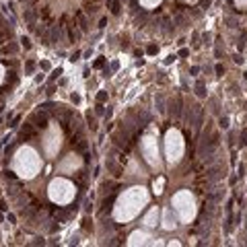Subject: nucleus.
Returning a JSON list of instances; mask_svg holds the SVG:
<instances>
[{
	"mask_svg": "<svg viewBox=\"0 0 247 247\" xmlns=\"http://www.w3.org/2000/svg\"><path fill=\"white\" fill-rule=\"evenodd\" d=\"M62 39V29H52V35H50V41H60Z\"/></svg>",
	"mask_w": 247,
	"mask_h": 247,
	"instance_id": "nucleus-13",
	"label": "nucleus"
},
{
	"mask_svg": "<svg viewBox=\"0 0 247 247\" xmlns=\"http://www.w3.org/2000/svg\"><path fill=\"white\" fill-rule=\"evenodd\" d=\"M214 70H216V74H222V72H224V68H222V64H216V68H214Z\"/></svg>",
	"mask_w": 247,
	"mask_h": 247,
	"instance_id": "nucleus-30",
	"label": "nucleus"
},
{
	"mask_svg": "<svg viewBox=\"0 0 247 247\" xmlns=\"http://www.w3.org/2000/svg\"><path fill=\"white\" fill-rule=\"evenodd\" d=\"M198 72H200V66H192V68H190V74L192 76H196Z\"/></svg>",
	"mask_w": 247,
	"mask_h": 247,
	"instance_id": "nucleus-23",
	"label": "nucleus"
},
{
	"mask_svg": "<svg viewBox=\"0 0 247 247\" xmlns=\"http://www.w3.org/2000/svg\"><path fill=\"white\" fill-rule=\"evenodd\" d=\"M118 68H120V62H118V60H113V62H111V72L118 70Z\"/></svg>",
	"mask_w": 247,
	"mask_h": 247,
	"instance_id": "nucleus-26",
	"label": "nucleus"
},
{
	"mask_svg": "<svg viewBox=\"0 0 247 247\" xmlns=\"http://www.w3.org/2000/svg\"><path fill=\"white\" fill-rule=\"evenodd\" d=\"M6 218H8V222H12V224H15V222H17V216H15V214H12V212H8V216H6Z\"/></svg>",
	"mask_w": 247,
	"mask_h": 247,
	"instance_id": "nucleus-29",
	"label": "nucleus"
},
{
	"mask_svg": "<svg viewBox=\"0 0 247 247\" xmlns=\"http://www.w3.org/2000/svg\"><path fill=\"white\" fill-rule=\"evenodd\" d=\"M173 206H175V210L179 212V216H181L183 222H190V220L194 218V214H196L194 198H192L190 192H179V194H175V198H173Z\"/></svg>",
	"mask_w": 247,
	"mask_h": 247,
	"instance_id": "nucleus-4",
	"label": "nucleus"
},
{
	"mask_svg": "<svg viewBox=\"0 0 247 247\" xmlns=\"http://www.w3.org/2000/svg\"><path fill=\"white\" fill-rule=\"evenodd\" d=\"M247 2V0H237V4H245Z\"/></svg>",
	"mask_w": 247,
	"mask_h": 247,
	"instance_id": "nucleus-36",
	"label": "nucleus"
},
{
	"mask_svg": "<svg viewBox=\"0 0 247 247\" xmlns=\"http://www.w3.org/2000/svg\"><path fill=\"white\" fill-rule=\"evenodd\" d=\"M161 192H163V177L159 181H154V194H161Z\"/></svg>",
	"mask_w": 247,
	"mask_h": 247,
	"instance_id": "nucleus-18",
	"label": "nucleus"
},
{
	"mask_svg": "<svg viewBox=\"0 0 247 247\" xmlns=\"http://www.w3.org/2000/svg\"><path fill=\"white\" fill-rule=\"evenodd\" d=\"M156 220H159V208L154 206V208H150V210H148V214L144 216V220H142V222L146 224V227H156Z\"/></svg>",
	"mask_w": 247,
	"mask_h": 247,
	"instance_id": "nucleus-9",
	"label": "nucleus"
},
{
	"mask_svg": "<svg viewBox=\"0 0 247 247\" xmlns=\"http://www.w3.org/2000/svg\"><path fill=\"white\" fill-rule=\"evenodd\" d=\"M74 194H76V187L66 179H54L50 183V200L56 202V204H68L74 198Z\"/></svg>",
	"mask_w": 247,
	"mask_h": 247,
	"instance_id": "nucleus-3",
	"label": "nucleus"
},
{
	"mask_svg": "<svg viewBox=\"0 0 247 247\" xmlns=\"http://www.w3.org/2000/svg\"><path fill=\"white\" fill-rule=\"evenodd\" d=\"M19 120H21V118H15V120H12V124H8V126H10V128H17V124H19Z\"/></svg>",
	"mask_w": 247,
	"mask_h": 247,
	"instance_id": "nucleus-34",
	"label": "nucleus"
},
{
	"mask_svg": "<svg viewBox=\"0 0 247 247\" xmlns=\"http://www.w3.org/2000/svg\"><path fill=\"white\" fill-rule=\"evenodd\" d=\"M12 165H15V169H17V173H19L21 177L31 179V177L39 171L41 161H39V154H37L31 146H21V148L15 152Z\"/></svg>",
	"mask_w": 247,
	"mask_h": 247,
	"instance_id": "nucleus-2",
	"label": "nucleus"
},
{
	"mask_svg": "<svg viewBox=\"0 0 247 247\" xmlns=\"http://www.w3.org/2000/svg\"><path fill=\"white\" fill-rule=\"evenodd\" d=\"M33 68H35L33 62H27V64H25V70H27V72H33Z\"/></svg>",
	"mask_w": 247,
	"mask_h": 247,
	"instance_id": "nucleus-22",
	"label": "nucleus"
},
{
	"mask_svg": "<svg viewBox=\"0 0 247 247\" xmlns=\"http://www.w3.org/2000/svg\"><path fill=\"white\" fill-rule=\"evenodd\" d=\"M220 126L222 128H229V118H220Z\"/></svg>",
	"mask_w": 247,
	"mask_h": 247,
	"instance_id": "nucleus-25",
	"label": "nucleus"
},
{
	"mask_svg": "<svg viewBox=\"0 0 247 247\" xmlns=\"http://www.w3.org/2000/svg\"><path fill=\"white\" fill-rule=\"evenodd\" d=\"M78 58H80V52H74V54H72V56H70V62H76V60H78Z\"/></svg>",
	"mask_w": 247,
	"mask_h": 247,
	"instance_id": "nucleus-27",
	"label": "nucleus"
},
{
	"mask_svg": "<svg viewBox=\"0 0 247 247\" xmlns=\"http://www.w3.org/2000/svg\"><path fill=\"white\" fill-rule=\"evenodd\" d=\"M163 227H165L167 231H173V229L177 227V220H175V216L171 214V210H165V214H163Z\"/></svg>",
	"mask_w": 247,
	"mask_h": 247,
	"instance_id": "nucleus-10",
	"label": "nucleus"
},
{
	"mask_svg": "<svg viewBox=\"0 0 247 247\" xmlns=\"http://www.w3.org/2000/svg\"><path fill=\"white\" fill-rule=\"evenodd\" d=\"M84 210L91 212V202H89V200H84Z\"/></svg>",
	"mask_w": 247,
	"mask_h": 247,
	"instance_id": "nucleus-33",
	"label": "nucleus"
},
{
	"mask_svg": "<svg viewBox=\"0 0 247 247\" xmlns=\"http://www.w3.org/2000/svg\"><path fill=\"white\" fill-rule=\"evenodd\" d=\"M21 46H23L25 50H29V48H31V41H29V37H21Z\"/></svg>",
	"mask_w": 247,
	"mask_h": 247,
	"instance_id": "nucleus-20",
	"label": "nucleus"
},
{
	"mask_svg": "<svg viewBox=\"0 0 247 247\" xmlns=\"http://www.w3.org/2000/svg\"><path fill=\"white\" fill-rule=\"evenodd\" d=\"M146 198L148 196H146L144 187H132L124 196H120L118 206H116V218H118V222L126 224L130 218H134L142 210V206L146 204Z\"/></svg>",
	"mask_w": 247,
	"mask_h": 247,
	"instance_id": "nucleus-1",
	"label": "nucleus"
},
{
	"mask_svg": "<svg viewBox=\"0 0 247 247\" xmlns=\"http://www.w3.org/2000/svg\"><path fill=\"white\" fill-rule=\"evenodd\" d=\"M196 93H198V97H206V86L202 80H198V84H196Z\"/></svg>",
	"mask_w": 247,
	"mask_h": 247,
	"instance_id": "nucleus-12",
	"label": "nucleus"
},
{
	"mask_svg": "<svg viewBox=\"0 0 247 247\" xmlns=\"http://www.w3.org/2000/svg\"><path fill=\"white\" fill-rule=\"evenodd\" d=\"M107 101V91H99L97 93V103H105Z\"/></svg>",
	"mask_w": 247,
	"mask_h": 247,
	"instance_id": "nucleus-16",
	"label": "nucleus"
},
{
	"mask_svg": "<svg viewBox=\"0 0 247 247\" xmlns=\"http://www.w3.org/2000/svg\"><path fill=\"white\" fill-rule=\"evenodd\" d=\"M165 148H167V159L169 163H177L183 154V140H181V134L177 130H169L167 132V138H165Z\"/></svg>",
	"mask_w": 247,
	"mask_h": 247,
	"instance_id": "nucleus-5",
	"label": "nucleus"
},
{
	"mask_svg": "<svg viewBox=\"0 0 247 247\" xmlns=\"http://www.w3.org/2000/svg\"><path fill=\"white\" fill-rule=\"evenodd\" d=\"M76 17H78V21H80V27H82V29L86 31V29H89V23H86V19H84V15H82V12H76Z\"/></svg>",
	"mask_w": 247,
	"mask_h": 247,
	"instance_id": "nucleus-14",
	"label": "nucleus"
},
{
	"mask_svg": "<svg viewBox=\"0 0 247 247\" xmlns=\"http://www.w3.org/2000/svg\"><path fill=\"white\" fill-rule=\"evenodd\" d=\"M58 148H60V132H58V128H52L48 132L46 140H43V150H46L48 159H54V154L58 152Z\"/></svg>",
	"mask_w": 247,
	"mask_h": 247,
	"instance_id": "nucleus-7",
	"label": "nucleus"
},
{
	"mask_svg": "<svg viewBox=\"0 0 247 247\" xmlns=\"http://www.w3.org/2000/svg\"><path fill=\"white\" fill-rule=\"evenodd\" d=\"M140 148H142L144 159L152 167H159L161 165V161H159V146H156V138L154 136H144L142 142H140Z\"/></svg>",
	"mask_w": 247,
	"mask_h": 247,
	"instance_id": "nucleus-6",
	"label": "nucleus"
},
{
	"mask_svg": "<svg viewBox=\"0 0 247 247\" xmlns=\"http://www.w3.org/2000/svg\"><path fill=\"white\" fill-rule=\"evenodd\" d=\"M146 54H148V56H154V54H159V46H154V43H150V46L146 48Z\"/></svg>",
	"mask_w": 247,
	"mask_h": 247,
	"instance_id": "nucleus-15",
	"label": "nucleus"
},
{
	"mask_svg": "<svg viewBox=\"0 0 247 247\" xmlns=\"http://www.w3.org/2000/svg\"><path fill=\"white\" fill-rule=\"evenodd\" d=\"M0 124H2V120H0Z\"/></svg>",
	"mask_w": 247,
	"mask_h": 247,
	"instance_id": "nucleus-38",
	"label": "nucleus"
},
{
	"mask_svg": "<svg viewBox=\"0 0 247 247\" xmlns=\"http://www.w3.org/2000/svg\"><path fill=\"white\" fill-rule=\"evenodd\" d=\"M31 136H37V132H35L33 124H25V128L19 132V138H21V140H29Z\"/></svg>",
	"mask_w": 247,
	"mask_h": 247,
	"instance_id": "nucleus-11",
	"label": "nucleus"
},
{
	"mask_svg": "<svg viewBox=\"0 0 247 247\" xmlns=\"http://www.w3.org/2000/svg\"><path fill=\"white\" fill-rule=\"evenodd\" d=\"M140 2H142L144 6H148V8H150V6H154L156 2H161V0H140Z\"/></svg>",
	"mask_w": 247,
	"mask_h": 247,
	"instance_id": "nucleus-21",
	"label": "nucleus"
},
{
	"mask_svg": "<svg viewBox=\"0 0 247 247\" xmlns=\"http://www.w3.org/2000/svg\"><path fill=\"white\" fill-rule=\"evenodd\" d=\"M93 66H95V68H103V66H105V58H103V56H99V58L95 60V64H93Z\"/></svg>",
	"mask_w": 247,
	"mask_h": 247,
	"instance_id": "nucleus-19",
	"label": "nucleus"
},
{
	"mask_svg": "<svg viewBox=\"0 0 247 247\" xmlns=\"http://www.w3.org/2000/svg\"><path fill=\"white\" fill-rule=\"evenodd\" d=\"M2 78H4V66H0V82H2Z\"/></svg>",
	"mask_w": 247,
	"mask_h": 247,
	"instance_id": "nucleus-35",
	"label": "nucleus"
},
{
	"mask_svg": "<svg viewBox=\"0 0 247 247\" xmlns=\"http://www.w3.org/2000/svg\"><path fill=\"white\" fill-rule=\"evenodd\" d=\"M179 56H181V58H185V56H190V50H185V48H183L181 52H179Z\"/></svg>",
	"mask_w": 247,
	"mask_h": 247,
	"instance_id": "nucleus-31",
	"label": "nucleus"
},
{
	"mask_svg": "<svg viewBox=\"0 0 247 247\" xmlns=\"http://www.w3.org/2000/svg\"><path fill=\"white\" fill-rule=\"evenodd\" d=\"M150 235H146L144 231H134L128 239V245H148V243H154V241H148Z\"/></svg>",
	"mask_w": 247,
	"mask_h": 247,
	"instance_id": "nucleus-8",
	"label": "nucleus"
},
{
	"mask_svg": "<svg viewBox=\"0 0 247 247\" xmlns=\"http://www.w3.org/2000/svg\"><path fill=\"white\" fill-rule=\"evenodd\" d=\"M187 2H194V0H187Z\"/></svg>",
	"mask_w": 247,
	"mask_h": 247,
	"instance_id": "nucleus-37",
	"label": "nucleus"
},
{
	"mask_svg": "<svg viewBox=\"0 0 247 247\" xmlns=\"http://www.w3.org/2000/svg\"><path fill=\"white\" fill-rule=\"evenodd\" d=\"M70 99H72L74 103H80V95H78V93H72V95H70Z\"/></svg>",
	"mask_w": 247,
	"mask_h": 247,
	"instance_id": "nucleus-24",
	"label": "nucleus"
},
{
	"mask_svg": "<svg viewBox=\"0 0 247 247\" xmlns=\"http://www.w3.org/2000/svg\"><path fill=\"white\" fill-rule=\"evenodd\" d=\"M111 12L120 15V2H118V0H111Z\"/></svg>",
	"mask_w": 247,
	"mask_h": 247,
	"instance_id": "nucleus-17",
	"label": "nucleus"
},
{
	"mask_svg": "<svg viewBox=\"0 0 247 247\" xmlns=\"http://www.w3.org/2000/svg\"><path fill=\"white\" fill-rule=\"evenodd\" d=\"M41 70H50V62H41Z\"/></svg>",
	"mask_w": 247,
	"mask_h": 247,
	"instance_id": "nucleus-32",
	"label": "nucleus"
},
{
	"mask_svg": "<svg viewBox=\"0 0 247 247\" xmlns=\"http://www.w3.org/2000/svg\"><path fill=\"white\" fill-rule=\"evenodd\" d=\"M60 74H62V68H56V70H54V72H52V80H54V78H56V76H60Z\"/></svg>",
	"mask_w": 247,
	"mask_h": 247,
	"instance_id": "nucleus-28",
	"label": "nucleus"
}]
</instances>
